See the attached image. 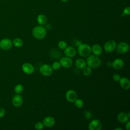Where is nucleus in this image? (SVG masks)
<instances>
[{"label":"nucleus","mask_w":130,"mask_h":130,"mask_svg":"<svg viewBox=\"0 0 130 130\" xmlns=\"http://www.w3.org/2000/svg\"><path fill=\"white\" fill-rule=\"evenodd\" d=\"M5 114V110L4 108L0 107V118L3 117Z\"/></svg>","instance_id":"31"},{"label":"nucleus","mask_w":130,"mask_h":130,"mask_svg":"<svg viewBox=\"0 0 130 130\" xmlns=\"http://www.w3.org/2000/svg\"><path fill=\"white\" fill-rule=\"evenodd\" d=\"M66 98L68 102L70 103H74L77 99V94L74 90H68L66 93Z\"/></svg>","instance_id":"9"},{"label":"nucleus","mask_w":130,"mask_h":130,"mask_svg":"<svg viewBox=\"0 0 130 130\" xmlns=\"http://www.w3.org/2000/svg\"><path fill=\"white\" fill-rule=\"evenodd\" d=\"M67 46V44L64 41L61 40L58 43V47H59V49H64Z\"/></svg>","instance_id":"26"},{"label":"nucleus","mask_w":130,"mask_h":130,"mask_svg":"<svg viewBox=\"0 0 130 130\" xmlns=\"http://www.w3.org/2000/svg\"><path fill=\"white\" fill-rule=\"evenodd\" d=\"M91 48V52L93 53L94 55L96 56H99L102 54L103 52V49L102 47L99 44L93 45Z\"/></svg>","instance_id":"18"},{"label":"nucleus","mask_w":130,"mask_h":130,"mask_svg":"<svg viewBox=\"0 0 130 130\" xmlns=\"http://www.w3.org/2000/svg\"><path fill=\"white\" fill-rule=\"evenodd\" d=\"M121 78L120 76L118 74H115L112 76V79L115 82H119Z\"/></svg>","instance_id":"30"},{"label":"nucleus","mask_w":130,"mask_h":130,"mask_svg":"<svg viewBox=\"0 0 130 130\" xmlns=\"http://www.w3.org/2000/svg\"><path fill=\"white\" fill-rule=\"evenodd\" d=\"M117 119L120 123H125L128 120L129 118L127 117L126 113L121 112L117 114Z\"/></svg>","instance_id":"17"},{"label":"nucleus","mask_w":130,"mask_h":130,"mask_svg":"<svg viewBox=\"0 0 130 130\" xmlns=\"http://www.w3.org/2000/svg\"><path fill=\"white\" fill-rule=\"evenodd\" d=\"M61 2H67L68 0H60Z\"/></svg>","instance_id":"36"},{"label":"nucleus","mask_w":130,"mask_h":130,"mask_svg":"<svg viewBox=\"0 0 130 130\" xmlns=\"http://www.w3.org/2000/svg\"><path fill=\"white\" fill-rule=\"evenodd\" d=\"M74 104L75 106L78 108H82L83 106L84 105V102L83 101L80 99H77L75 101H74Z\"/></svg>","instance_id":"23"},{"label":"nucleus","mask_w":130,"mask_h":130,"mask_svg":"<svg viewBox=\"0 0 130 130\" xmlns=\"http://www.w3.org/2000/svg\"><path fill=\"white\" fill-rule=\"evenodd\" d=\"M59 62L61 64V66L66 68L70 67L73 63V61L71 58L67 56L61 57V59H60Z\"/></svg>","instance_id":"11"},{"label":"nucleus","mask_w":130,"mask_h":130,"mask_svg":"<svg viewBox=\"0 0 130 130\" xmlns=\"http://www.w3.org/2000/svg\"><path fill=\"white\" fill-rule=\"evenodd\" d=\"M116 50L120 54H124L126 53L129 48L128 44L125 42H121L116 45Z\"/></svg>","instance_id":"7"},{"label":"nucleus","mask_w":130,"mask_h":130,"mask_svg":"<svg viewBox=\"0 0 130 130\" xmlns=\"http://www.w3.org/2000/svg\"><path fill=\"white\" fill-rule=\"evenodd\" d=\"M83 75L85 76H89L92 72L91 68L89 67H85L83 69Z\"/></svg>","instance_id":"24"},{"label":"nucleus","mask_w":130,"mask_h":130,"mask_svg":"<svg viewBox=\"0 0 130 130\" xmlns=\"http://www.w3.org/2000/svg\"><path fill=\"white\" fill-rule=\"evenodd\" d=\"M12 45V41L10 39L5 38L0 41V48L3 50H9L11 48Z\"/></svg>","instance_id":"8"},{"label":"nucleus","mask_w":130,"mask_h":130,"mask_svg":"<svg viewBox=\"0 0 130 130\" xmlns=\"http://www.w3.org/2000/svg\"><path fill=\"white\" fill-rule=\"evenodd\" d=\"M23 89H24V87L22 84H18L15 86L14 90L16 93L19 94L23 91Z\"/></svg>","instance_id":"22"},{"label":"nucleus","mask_w":130,"mask_h":130,"mask_svg":"<svg viewBox=\"0 0 130 130\" xmlns=\"http://www.w3.org/2000/svg\"><path fill=\"white\" fill-rule=\"evenodd\" d=\"M86 63L88 67L91 68L96 69L100 66L101 64V60L98 56L90 55L87 56Z\"/></svg>","instance_id":"1"},{"label":"nucleus","mask_w":130,"mask_h":130,"mask_svg":"<svg viewBox=\"0 0 130 130\" xmlns=\"http://www.w3.org/2000/svg\"><path fill=\"white\" fill-rule=\"evenodd\" d=\"M64 53L66 56L71 58L75 56L76 54V50L72 46H67L64 49Z\"/></svg>","instance_id":"14"},{"label":"nucleus","mask_w":130,"mask_h":130,"mask_svg":"<svg viewBox=\"0 0 130 130\" xmlns=\"http://www.w3.org/2000/svg\"><path fill=\"white\" fill-rule=\"evenodd\" d=\"M116 42L113 40L107 41L104 45V49L107 53H111L113 51L116 47Z\"/></svg>","instance_id":"4"},{"label":"nucleus","mask_w":130,"mask_h":130,"mask_svg":"<svg viewBox=\"0 0 130 130\" xmlns=\"http://www.w3.org/2000/svg\"><path fill=\"white\" fill-rule=\"evenodd\" d=\"M55 119L52 116H46L45 117L43 120L42 122L44 126L47 127H52L55 124Z\"/></svg>","instance_id":"13"},{"label":"nucleus","mask_w":130,"mask_h":130,"mask_svg":"<svg viewBox=\"0 0 130 130\" xmlns=\"http://www.w3.org/2000/svg\"><path fill=\"white\" fill-rule=\"evenodd\" d=\"M53 70L51 66L48 64H42L40 68V73L45 76H48L51 75L52 73Z\"/></svg>","instance_id":"5"},{"label":"nucleus","mask_w":130,"mask_h":130,"mask_svg":"<svg viewBox=\"0 0 130 130\" xmlns=\"http://www.w3.org/2000/svg\"><path fill=\"white\" fill-rule=\"evenodd\" d=\"M37 21L41 25H45L47 22V18L44 14H39L37 17Z\"/></svg>","instance_id":"20"},{"label":"nucleus","mask_w":130,"mask_h":130,"mask_svg":"<svg viewBox=\"0 0 130 130\" xmlns=\"http://www.w3.org/2000/svg\"><path fill=\"white\" fill-rule=\"evenodd\" d=\"M107 66L109 67H112V62H108L107 63Z\"/></svg>","instance_id":"33"},{"label":"nucleus","mask_w":130,"mask_h":130,"mask_svg":"<svg viewBox=\"0 0 130 130\" xmlns=\"http://www.w3.org/2000/svg\"><path fill=\"white\" fill-rule=\"evenodd\" d=\"M22 70L24 73L30 75L34 72V67L31 63L26 62L22 64Z\"/></svg>","instance_id":"12"},{"label":"nucleus","mask_w":130,"mask_h":130,"mask_svg":"<svg viewBox=\"0 0 130 130\" xmlns=\"http://www.w3.org/2000/svg\"><path fill=\"white\" fill-rule=\"evenodd\" d=\"M125 128L127 129V130H129V128H130V121H127L126 123V124H125Z\"/></svg>","instance_id":"32"},{"label":"nucleus","mask_w":130,"mask_h":130,"mask_svg":"<svg viewBox=\"0 0 130 130\" xmlns=\"http://www.w3.org/2000/svg\"><path fill=\"white\" fill-rule=\"evenodd\" d=\"M126 115H127V117H128V118H129V117H130V113H129V112H128L127 113H126Z\"/></svg>","instance_id":"35"},{"label":"nucleus","mask_w":130,"mask_h":130,"mask_svg":"<svg viewBox=\"0 0 130 130\" xmlns=\"http://www.w3.org/2000/svg\"><path fill=\"white\" fill-rule=\"evenodd\" d=\"M12 44L16 47H20L23 45V42L22 39L17 38L12 41Z\"/></svg>","instance_id":"21"},{"label":"nucleus","mask_w":130,"mask_h":130,"mask_svg":"<svg viewBox=\"0 0 130 130\" xmlns=\"http://www.w3.org/2000/svg\"><path fill=\"white\" fill-rule=\"evenodd\" d=\"M32 34L35 38L37 39H42L46 36V29L42 25H37L32 29Z\"/></svg>","instance_id":"2"},{"label":"nucleus","mask_w":130,"mask_h":130,"mask_svg":"<svg viewBox=\"0 0 130 130\" xmlns=\"http://www.w3.org/2000/svg\"><path fill=\"white\" fill-rule=\"evenodd\" d=\"M124 66V61L121 58H116L112 62V67L115 70L121 69Z\"/></svg>","instance_id":"15"},{"label":"nucleus","mask_w":130,"mask_h":130,"mask_svg":"<svg viewBox=\"0 0 130 130\" xmlns=\"http://www.w3.org/2000/svg\"><path fill=\"white\" fill-rule=\"evenodd\" d=\"M114 130H123V129L120 127H116L114 129Z\"/></svg>","instance_id":"34"},{"label":"nucleus","mask_w":130,"mask_h":130,"mask_svg":"<svg viewBox=\"0 0 130 130\" xmlns=\"http://www.w3.org/2000/svg\"><path fill=\"white\" fill-rule=\"evenodd\" d=\"M44 125L43 124V123L41 121H38L37 123H36L35 125V127L36 129L38 130H41L44 127Z\"/></svg>","instance_id":"27"},{"label":"nucleus","mask_w":130,"mask_h":130,"mask_svg":"<svg viewBox=\"0 0 130 130\" xmlns=\"http://www.w3.org/2000/svg\"><path fill=\"white\" fill-rule=\"evenodd\" d=\"M102 124L100 120L97 119L92 120L88 124V128L89 130H100Z\"/></svg>","instance_id":"6"},{"label":"nucleus","mask_w":130,"mask_h":130,"mask_svg":"<svg viewBox=\"0 0 130 130\" xmlns=\"http://www.w3.org/2000/svg\"><path fill=\"white\" fill-rule=\"evenodd\" d=\"M51 68L53 70H58L61 67V64L58 61H54L51 64Z\"/></svg>","instance_id":"25"},{"label":"nucleus","mask_w":130,"mask_h":130,"mask_svg":"<svg viewBox=\"0 0 130 130\" xmlns=\"http://www.w3.org/2000/svg\"><path fill=\"white\" fill-rule=\"evenodd\" d=\"M78 52L79 54L82 57H87L91 52V48L89 45L85 43H81L78 46Z\"/></svg>","instance_id":"3"},{"label":"nucleus","mask_w":130,"mask_h":130,"mask_svg":"<svg viewBox=\"0 0 130 130\" xmlns=\"http://www.w3.org/2000/svg\"><path fill=\"white\" fill-rule=\"evenodd\" d=\"M75 66L79 69H83L86 66V61L82 58H78L75 62Z\"/></svg>","instance_id":"19"},{"label":"nucleus","mask_w":130,"mask_h":130,"mask_svg":"<svg viewBox=\"0 0 130 130\" xmlns=\"http://www.w3.org/2000/svg\"><path fill=\"white\" fill-rule=\"evenodd\" d=\"M23 98L19 94L17 93L16 94L14 95L12 98V104L16 107H19L21 106L23 103Z\"/></svg>","instance_id":"10"},{"label":"nucleus","mask_w":130,"mask_h":130,"mask_svg":"<svg viewBox=\"0 0 130 130\" xmlns=\"http://www.w3.org/2000/svg\"><path fill=\"white\" fill-rule=\"evenodd\" d=\"M119 82L121 87L123 89H128L130 87V81L127 78L121 77Z\"/></svg>","instance_id":"16"},{"label":"nucleus","mask_w":130,"mask_h":130,"mask_svg":"<svg viewBox=\"0 0 130 130\" xmlns=\"http://www.w3.org/2000/svg\"><path fill=\"white\" fill-rule=\"evenodd\" d=\"M130 14V8L129 7H125L123 11L122 15H121V16H123L124 15H129Z\"/></svg>","instance_id":"29"},{"label":"nucleus","mask_w":130,"mask_h":130,"mask_svg":"<svg viewBox=\"0 0 130 130\" xmlns=\"http://www.w3.org/2000/svg\"><path fill=\"white\" fill-rule=\"evenodd\" d=\"M83 115H84V117H85V118L86 119H88V120L91 119V118L92 117L91 113L89 111H85L84 112Z\"/></svg>","instance_id":"28"}]
</instances>
